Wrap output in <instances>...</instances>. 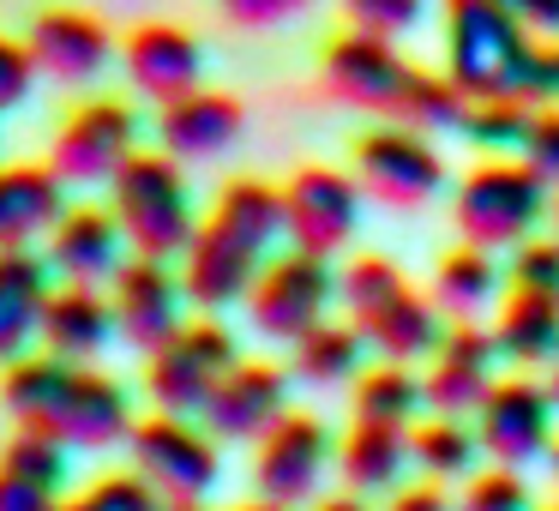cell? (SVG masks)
<instances>
[{
    "mask_svg": "<svg viewBox=\"0 0 559 511\" xmlns=\"http://www.w3.org/2000/svg\"><path fill=\"white\" fill-rule=\"evenodd\" d=\"M445 73L481 97H511L523 109L559 103V43H542L511 19L506 0H451L445 7Z\"/></svg>",
    "mask_w": 559,
    "mask_h": 511,
    "instance_id": "1",
    "label": "cell"
},
{
    "mask_svg": "<svg viewBox=\"0 0 559 511\" xmlns=\"http://www.w3.org/2000/svg\"><path fill=\"white\" fill-rule=\"evenodd\" d=\"M283 241V187L271 181H229L211 205V217L199 223L193 247L181 253V289L193 307L217 313L229 301H247V289L259 283V271L271 265V247Z\"/></svg>",
    "mask_w": 559,
    "mask_h": 511,
    "instance_id": "2",
    "label": "cell"
},
{
    "mask_svg": "<svg viewBox=\"0 0 559 511\" xmlns=\"http://www.w3.org/2000/svg\"><path fill=\"white\" fill-rule=\"evenodd\" d=\"M0 397H7L19 427L55 433L61 445H79V451L121 445L133 433V403H127V391L109 373H97L85 361H61V355H19L7 367Z\"/></svg>",
    "mask_w": 559,
    "mask_h": 511,
    "instance_id": "3",
    "label": "cell"
},
{
    "mask_svg": "<svg viewBox=\"0 0 559 511\" xmlns=\"http://www.w3.org/2000/svg\"><path fill=\"white\" fill-rule=\"evenodd\" d=\"M109 211L145 259H181L199 235L193 187L169 151H133V163L109 181Z\"/></svg>",
    "mask_w": 559,
    "mask_h": 511,
    "instance_id": "4",
    "label": "cell"
},
{
    "mask_svg": "<svg viewBox=\"0 0 559 511\" xmlns=\"http://www.w3.org/2000/svg\"><path fill=\"white\" fill-rule=\"evenodd\" d=\"M547 211H554V187H547L523 157L475 163V169L457 181V199H451L457 235L469 247H487V253H511V247H523L535 229H542Z\"/></svg>",
    "mask_w": 559,
    "mask_h": 511,
    "instance_id": "5",
    "label": "cell"
},
{
    "mask_svg": "<svg viewBox=\"0 0 559 511\" xmlns=\"http://www.w3.org/2000/svg\"><path fill=\"white\" fill-rule=\"evenodd\" d=\"M331 301H337V271H331V259L289 247L247 289V319L271 343H301L313 325L331 319Z\"/></svg>",
    "mask_w": 559,
    "mask_h": 511,
    "instance_id": "6",
    "label": "cell"
},
{
    "mask_svg": "<svg viewBox=\"0 0 559 511\" xmlns=\"http://www.w3.org/2000/svg\"><path fill=\"white\" fill-rule=\"evenodd\" d=\"M325 91L349 109H367L379 121H403V103H409L421 67L385 37H367V31H349L343 25L337 37L325 43Z\"/></svg>",
    "mask_w": 559,
    "mask_h": 511,
    "instance_id": "7",
    "label": "cell"
},
{
    "mask_svg": "<svg viewBox=\"0 0 559 511\" xmlns=\"http://www.w3.org/2000/svg\"><path fill=\"white\" fill-rule=\"evenodd\" d=\"M235 361H241V349L229 331L217 319H193L157 355H145V391L163 415H205L211 391L229 379Z\"/></svg>",
    "mask_w": 559,
    "mask_h": 511,
    "instance_id": "8",
    "label": "cell"
},
{
    "mask_svg": "<svg viewBox=\"0 0 559 511\" xmlns=\"http://www.w3.org/2000/svg\"><path fill=\"white\" fill-rule=\"evenodd\" d=\"M355 181H361L367 199H379V205H391V211H421V205H433L439 187H445V163H439V151L427 133L379 121L373 133L355 145Z\"/></svg>",
    "mask_w": 559,
    "mask_h": 511,
    "instance_id": "9",
    "label": "cell"
},
{
    "mask_svg": "<svg viewBox=\"0 0 559 511\" xmlns=\"http://www.w3.org/2000/svg\"><path fill=\"white\" fill-rule=\"evenodd\" d=\"M127 445H133V470L163 499H205L223 475L217 439L205 427H193V415H163V409L145 415V421H133Z\"/></svg>",
    "mask_w": 559,
    "mask_h": 511,
    "instance_id": "10",
    "label": "cell"
},
{
    "mask_svg": "<svg viewBox=\"0 0 559 511\" xmlns=\"http://www.w3.org/2000/svg\"><path fill=\"white\" fill-rule=\"evenodd\" d=\"M361 199H367L361 181L343 169H325V163L295 169L283 181V235H289V247L319 259L343 253L361 229Z\"/></svg>",
    "mask_w": 559,
    "mask_h": 511,
    "instance_id": "11",
    "label": "cell"
},
{
    "mask_svg": "<svg viewBox=\"0 0 559 511\" xmlns=\"http://www.w3.org/2000/svg\"><path fill=\"white\" fill-rule=\"evenodd\" d=\"M554 415H559V403H554V391H547L542 379L511 373V379H499V385L487 391L481 409H475L469 421H475V439H481L487 457L506 463V470H523V463H535V457L554 451V439H559Z\"/></svg>",
    "mask_w": 559,
    "mask_h": 511,
    "instance_id": "12",
    "label": "cell"
},
{
    "mask_svg": "<svg viewBox=\"0 0 559 511\" xmlns=\"http://www.w3.org/2000/svg\"><path fill=\"white\" fill-rule=\"evenodd\" d=\"M139 151V121L127 103L115 97H97L85 109H73L55 133V163L49 169L61 175L67 187H109L115 175L133 163Z\"/></svg>",
    "mask_w": 559,
    "mask_h": 511,
    "instance_id": "13",
    "label": "cell"
},
{
    "mask_svg": "<svg viewBox=\"0 0 559 511\" xmlns=\"http://www.w3.org/2000/svg\"><path fill=\"white\" fill-rule=\"evenodd\" d=\"M325 463H331V433L319 415L289 409L265 439H259V457H253V482L259 499H277V506H307L325 482Z\"/></svg>",
    "mask_w": 559,
    "mask_h": 511,
    "instance_id": "14",
    "label": "cell"
},
{
    "mask_svg": "<svg viewBox=\"0 0 559 511\" xmlns=\"http://www.w3.org/2000/svg\"><path fill=\"white\" fill-rule=\"evenodd\" d=\"M493 361H499L493 331H481V325H445L439 349L427 355V367H421V397H427V409L469 421V415L481 409V397L499 385V379H493Z\"/></svg>",
    "mask_w": 559,
    "mask_h": 511,
    "instance_id": "15",
    "label": "cell"
},
{
    "mask_svg": "<svg viewBox=\"0 0 559 511\" xmlns=\"http://www.w3.org/2000/svg\"><path fill=\"white\" fill-rule=\"evenodd\" d=\"M109 301H115V331H121L133 349H145V355H157L163 343L187 325V319H181L187 289H181V277L169 271V259L133 253L121 265V277H115Z\"/></svg>",
    "mask_w": 559,
    "mask_h": 511,
    "instance_id": "16",
    "label": "cell"
},
{
    "mask_svg": "<svg viewBox=\"0 0 559 511\" xmlns=\"http://www.w3.org/2000/svg\"><path fill=\"white\" fill-rule=\"evenodd\" d=\"M121 67H127L139 97H151L157 109L205 91V49L181 25H139L121 49Z\"/></svg>",
    "mask_w": 559,
    "mask_h": 511,
    "instance_id": "17",
    "label": "cell"
},
{
    "mask_svg": "<svg viewBox=\"0 0 559 511\" xmlns=\"http://www.w3.org/2000/svg\"><path fill=\"white\" fill-rule=\"evenodd\" d=\"M289 415V373L271 361H235L205 403L211 439H265Z\"/></svg>",
    "mask_w": 559,
    "mask_h": 511,
    "instance_id": "18",
    "label": "cell"
},
{
    "mask_svg": "<svg viewBox=\"0 0 559 511\" xmlns=\"http://www.w3.org/2000/svg\"><path fill=\"white\" fill-rule=\"evenodd\" d=\"M25 49H31V61H37L43 79H61V85H91V79L109 67L115 43H109V31H103L91 13L55 7V13H43L37 25H31Z\"/></svg>",
    "mask_w": 559,
    "mask_h": 511,
    "instance_id": "19",
    "label": "cell"
},
{
    "mask_svg": "<svg viewBox=\"0 0 559 511\" xmlns=\"http://www.w3.org/2000/svg\"><path fill=\"white\" fill-rule=\"evenodd\" d=\"M121 253H127V229L103 205H73L49 235V265L67 283H91V289L121 277V265H127Z\"/></svg>",
    "mask_w": 559,
    "mask_h": 511,
    "instance_id": "20",
    "label": "cell"
},
{
    "mask_svg": "<svg viewBox=\"0 0 559 511\" xmlns=\"http://www.w3.org/2000/svg\"><path fill=\"white\" fill-rule=\"evenodd\" d=\"M241 103L229 91H193L181 103H163L157 115V139L175 163H211L241 139Z\"/></svg>",
    "mask_w": 559,
    "mask_h": 511,
    "instance_id": "21",
    "label": "cell"
},
{
    "mask_svg": "<svg viewBox=\"0 0 559 511\" xmlns=\"http://www.w3.org/2000/svg\"><path fill=\"white\" fill-rule=\"evenodd\" d=\"M355 331L367 337V349L379 355V361H427V355L439 349V337H445V313H439L433 295H421L415 283H403L391 301H379L367 319H355Z\"/></svg>",
    "mask_w": 559,
    "mask_h": 511,
    "instance_id": "22",
    "label": "cell"
},
{
    "mask_svg": "<svg viewBox=\"0 0 559 511\" xmlns=\"http://www.w3.org/2000/svg\"><path fill=\"white\" fill-rule=\"evenodd\" d=\"M67 217V181L37 163H7L0 169V253L7 247H31L37 235H55Z\"/></svg>",
    "mask_w": 559,
    "mask_h": 511,
    "instance_id": "23",
    "label": "cell"
},
{
    "mask_svg": "<svg viewBox=\"0 0 559 511\" xmlns=\"http://www.w3.org/2000/svg\"><path fill=\"white\" fill-rule=\"evenodd\" d=\"M49 259L7 247L0 253V361H19L31 337H43V313H49Z\"/></svg>",
    "mask_w": 559,
    "mask_h": 511,
    "instance_id": "24",
    "label": "cell"
},
{
    "mask_svg": "<svg viewBox=\"0 0 559 511\" xmlns=\"http://www.w3.org/2000/svg\"><path fill=\"white\" fill-rule=\"evenodd\" d=\"M115 337V301H103L91 283H67L49 295V313H43V343L61 361H91L103 355V343Z\"/></svg>",
    "mask_w": 559,
    "mask_h": 511,
    "instance_id": "25",
    "label": "cell"
},
{
    "mask_svg": "<svg viewBox=\"0 0 559 511\" xmlns=\"http://www.w3.org/2000/svg\"><path fill=\"white\" fill-rule=\"evenodd\" d=\"M433 301L451 325H475L493 301H506V271L493 265L487 247L457 241L445 259L433 265Z\"/></svg>",
    "mask_w": 559,
    "mask_h": 511,
    "instance_id": "26",
    "label": "cell"
},
{
    "mask_svg": "<svg viewBox=\"0 0 559 511\" xmlns=\"http://www.w3.org/2000/svg\"><path fill=\"white\" fill-rule=\"evenodd\" d=\"M493 343L518 367H547L559 355V295L506 289V301L493 313Z\"/></svg>",
    "mask_w": 559,
    "mask_h": 511,
    "instance_id": "27",
    "label": "cell"
},
{
    "mask_svg": "<svg viewBox=\"0 0 559 511\" xmlns=\"http://www.w3.org/2000/svg\"><path fill=\"white\" fill-rule=\"evenodd\" d=\"M415 463L409 451V427H379V421H355L349 439L337 445V470L355 494H385L397 487V475Z\"/></svg>",
    "mask_w": 559,
    "mask_h": 511,
    "instance_id": "28",
    "label": "cell"
},
{
    "mask_svg": "<svg viewBox=\"0 0 559 511\" xmlns=\"http://www.w3.org/2000/svg\"><path fill=\"white\" fill-rule=\"evenodd\" d=\"M409 451L415 470L427 482H469L475 457H481V439H475V421H457V415H427V421L409 427Z\"/></svg>",
    "mask_w": 559,
    "mask_h": 511,
    "instance_id": "29",
    "label": "cell"
},
{
    "mask_svg": "<svg viewBox=\"0 0 559 511\" xmlns=\"http://www.w3.org/2000/svg\"><path fill=\"white\" fill-rule=\"evenodd\" d=\"M289 367L295 379H307V385H343V379H361V355H367V337L349 325V319H325V325H313L301 343H289Z\"/></svg>",
    "mask_w": 559,
    "mask_h": 511,
    "instance_id": "30",
    "label": "cell"
},
{
    "mask_svg": "<svg viewBox=\"0 0 559 511\" xmlns=\"http://www.w3.org/2000/svg\"><path fill=\"white\" fill-rule=\"evenodd\" d=\"M427 409L421 397V373L403 361H379L355 379V421H379V427H415V415Z\"/></svg>",
    "mask_w": 559,
    "mask_h": 511,
    "instance_id": "31",
    "label": "cell"
},
{
    "mask_svg": "<svg viewBox=\"0 0 559 511\" xmlns=\"http://www.w3.org/2000/svg\"><path fill=\"white\" fill-rule=\"evenodd\" d=\"M530 121H535V109H523V103H511V97H481V103L469 97L463 139L481 145V151H493V157H518L523 139H530Z\"/></svg>",
    "mask_w": 559,
    "mask_h": 511,
    "instance_id": "32",
    "label": "cell"
},
{
    "mask_svg": "<svg viewBox=\"0 0 559 511\" xmlns=\"http://www.w3.org/2000/svg\"><path fill=\"white\" fill-rule=\"evenodd\" d=\"M403 271L391 265L385 253H361V259H349V265L337 271V301H343V313H349V325L355 319H367L379 301H391V295L403 289Z\"/></svg>",
    "mask_w": 559,
    "mask_h": 511,
    "instance_id": "33",
    "label": "cell"
},
{
    "mask_svg": "<svg viewBox=\"0 0 559 511\" xmlns=\"http://www.w3.org/2000/svg\"><path fill=\"white\" fill-rule=\"evenodd\" d=\"M67 451L73 445H61L55 433H37V427H19L13 439H7V451H0V470H13V475H25V482H37V487H61L67 482Z\"/></svg>",
    "mask_w": 559,
    "mask_h": 511,
    "instance_id": "34",
    "label": "cell"
},
{
    "mask_svg": "<svg viewBox=\"0 0 559 511\" xmlns=\"http://www.w3.org/2000/svg\"><path fill=\"white\" fill-rule=\"evenodd\" d=\"M61 511H163V494L139 470H127V475H103V482H91L85 494H73Z\"/></svg>",
    "mask_w": 559,
    "mask_h": 511,
    "instance_id": "35",
    "label": "cell"
},
{
    "mask_svg": "<svg viewBox=\"0 0 559 511\" xmlns=\"http://www.w3.org/2000/svg\"><path fill=\"white\" fill-rule=\"evenodd\" d=\"M457 511H535L530 506V482H523L518 470H506V463L475 470L469 482H463V494H457Z\"/></svg>",
    "mask_w": 559,
    "mask_h": 511,
    "instance_id": "36",
    "label": "cell"
},
{
    "mask_svg": "<svg viewBox=\"0 0 559 511\" xmlns=\"http://www.w3.org/2000/svg\"><path fill=\"white\" fill-rule=\"evenodd\" d=\"M343 19H349V31L397 43L427 19V0H343Z\"/></svg>",
    "mask_w": 559,
    "mask_h": 511,
    "instance_id": "37",
    "label": "cell"
},
{
    "mask_svg": "<svg viewBox=\"0 0 559 511\" xmlns=\"http://www.w3.org/2000/svg\"><path fill=\"white\" fill-rule=\"evenodd\" d=\"M506 289L559 295V235H530V241H523V247H511V265H506Z\"/></svg>",
    "mask_w": 559,
    "mask_h": 511,
    "instance_id": "38",
    "label": "cell"
},
{
    "mask_svg": "<svg viewBox=\"0 0 559 511\" xmlns=\"http://www.w3.org/2000/svg\"><path fill=\"white\" fill-rule=\"evenodd\" d=\"M518 157L530 163V169H535V175H542V181L559 193V109H535L530 139H523Z\"/></svg>",
    "mask_w": 559,
    "mask_h": 511,
    "instance_id": "39",
    "label": "cell"
},
{
    "mask_svg": "<svg viewBox=\"0 0 559 511\" xmlns=\"http://www.w3.org/2000/svg\"><path fill=\"white\" fill-rule=\"evenodd\" d=\"M31 79H37V61H31V49H25V43H13V37H0V115L25 103Z\"/></svg>",
    "mask_w": 559,
    "mask_h": 511,
    "instance_id": "40",
    "label": "cell"
},
{
    "mask_svg": "<svg viewBox=\"0 0 559 511\" xmlns=\"http://www.w3.org/2000/svg\"><path fill=\"white\" fill-rule=\"evenodd\" d=\"M217 7L247 31H271V25H289L295 13H307L313 0H217Z\"/></svg>",
    "mask_w": 559,
    "mask_h": 511,
    "instance_id": "41",
    "label": "cell"
},
{
    "mask_svg": "<svg viewBox=\"0 0 559 511\" xmlns=\"http://www.w3.org/2000/svg\"><path fill=\"white\" fill-rule=\"evenodd\" d=\"M0 511H61V499H55L49 487L25 482V475L0 470Z\"/></svg>",
    "mask_w": 559,
    "mask_h": 511,
    "instance_id": "42",
    "label": "cell"
},
{
    "mask_svg": "<svg viewBox=\"0 0 559 511\" xmlns=\"http://www.w3.org/2000/svg\"><path fill=\"white\" fill-rule=\"evenodd\" d=\"M506 7H511V19H518L530 37L559 43V0H506Z\"/></svg>",
    "mask_w": 559,
    "mask_h": 511,
    "instance_id": "43",
    "label": "cell"
},
{
    "mask_svg": "<svg viewBox=\"0 0 559 511\" xmlns=\"http://www.w3.org/2000/svg\"><path fill=\"white\" fill-rule=\"evenodd\" d=\"M391 511H457V506L445 499V487H439V482H415V487H397Z\"/></svg>",
    "mask_w": 559,
    "mask_h": 511,
    "instance_id": "44",
    "label": "cell"
},
{
    "mask_svg": "<svg viewBox=\"0 0 559 511\" xmlns=\"http://www.w3.org/2000/svg\"><path fill=\"white\" fill-rule=\"evenodd\" d=\"M319 511H367L361 494H337V499H319Z\"/></svg>",
    "mask_w": 559,
    "mask_h": 511,
    "instance_id": "45",
    "label": "cell"
},
{
    "mask_svg": "<svg viewBox=\"0 0 559 511\" xmlns=\"http://www.w3.org/2000/svg\"><path fill=\"white\" fill-rule=\"evenodd\" d=\"M163 511H205V499H163Z\"/></svg>",
    "mask_w": 559,
    "mask_h": 511,
    "instance_id": "46",
    "label": "cell"
},
{
    "mask_svg": "<svg viewBox=\"0 0 559 511\" xmlns=\"http://www.w3.org/2000/svg\"><path fill=\"white\" fill-rule=\"evenodd\" d=\"M547 391H554V403H559V355L547 361Z\"/></svg>",
    "mask_w": 559,
    "mask_h": 511,
    "instance_id": "47",
    "label": "cell"
},
{
    "mask_svg": "<svg viewBox=\"0 0 559 511\" xmlns=\"http://www.w3.org/2000/svg\"><path fill=\"white\" fill-rule=\"evenodd\" d=\"M241 511H289V506H277V499H253V506H241Z\"/></svg>",
    "mask_w": 559,
    "mask_h": 511,
    "instance_id": "48",
    "label": "cell"
},
{
    "mask_svg": "<svg viewBox=\"0 0 559 511\" xmlns=\"http://www.w3.org/2000/svg\"><path fill=\"white\" fill-rule=\"evenodd\" d=\"M547 470H554V487H559V439H554V451H547Z\"/></svg>",
    "mask_w": 559,
    "mask_h": 511,
    "instance_id": "49",
    "label": "cell"
},
{
    "mask_svg": "<svg viewBox=\"0 0 559 511\" xmlns=\"http://www.w3.org/2000/svg\"><path fill=\"white\" fill-rule=\"evenodd\" d=\"M547 217H554V235H559V193H554V211H547Z\"/></svg>",
    "mask_w": 559,
    "mask_h": 511,
    "instance_id": "50",
    "label": "cell"
},
{
    "mask_svg": "<svg viewBox=\"0 0 559 511\" xmlns=\"http://www.w3.org/2000/svg\"><path fill=\"white\" fill-rule=\"evenodd\" d=\"M542 511H559V506H542Z\"/></svg>",
    "mask_w": 559,
    "mask_h": 511,
    "instance_id": "51",
    "label": "cell"
},
{
    "mask_svg": "<svg viewBox=\"0 0 559 511\" xmlns=\"http://www.w3.org/2000/svg\"><path fill=\"white\" fill-rule=\"evenodd\" d=\"M445 7H451V0H445Z\"/></svg>",
    "mask_w": 559,
    "mask_h": 511,
    "instance_id": "52",
    "label": "cell"
}]
</instances>
